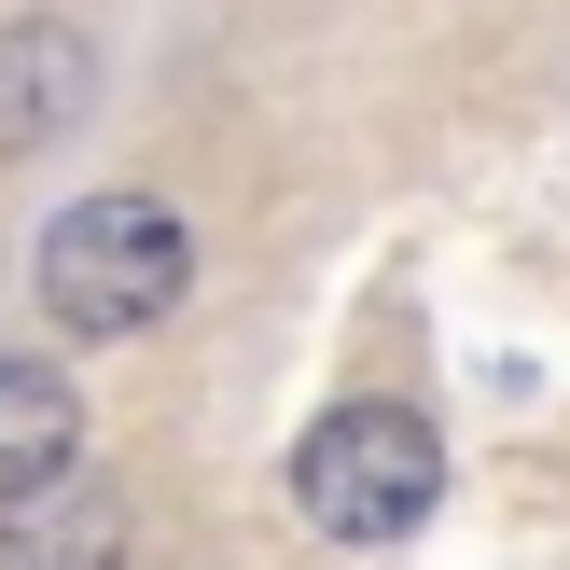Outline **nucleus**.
I'll use <instances>...</instances> for the list:
<instances>
[{
    "instance_id": "nucleus-2",
    "label": "nucleus",
    "mask_w": 570,
    "mask_h": 570,
    "mask_svg": "<svg viewBox=\"0 0 570 570\" xmlns=\"http://www.w3.org/2000/svg\"><path fill=\"white\" fill-rule=\"evenodd\" d=\"M432 488H445V445H432L417 404H334L321 432L293 445V501L334 543H404V529L432 515Z\"/></svg>"
},
{
    "instance_id": "nucleus-3",
    "label": "nucleus",
    "mask_w": 570,
    "mask_h": 570,
    "mask_svg": "<svg viewBox=\"0 0 570 570\" xmlns=\"http://www.w3.org/2000/svg\"><path fill=\"white\" fill-rule=\"evenodd\" d=\"M0 570H126V488L83 460L0 488Z\"/></svg>"
},
{
    "instance_id": "nucleus-4",
    "label": "nucleus",
    "mask_w": 570,
    "mask_h": 570,
    "mask_svg": "<svg viewBox=\"0 0 570 570\" xmlns=\"http://www.w3.org/2000/svg\"><path fill=\"white\" fill-rule=\"evenodd\" d=\"M83 83H98L83 28H56V14H14V28H0V154L56 139V126L83 111Z\"/></svg>"
},
{
    "instance_id": "nucleus-1",
    "label": "nucleus",
    "mask_w": 570,
    "mask_h": 570,
    "mask_svg": "<svg viewBox=\"0 0 570 570\" xmlns=\"http://www.w3.org/2000/svg\"><path fill=\"white\" fill-rule=\"evenodd\" d=\"M181 278H195V237L154 209V195H83V209H56V237H42L56 334H139V321L181 306Z\"/></svg>"
},
{
    "instance_id": "nucleus-5",
    "label": "nucleus",
    "mask_w": 570,
    "mask_h": 570,
    "mask_svg": "<svg viewBox=\"0 0 570 570\" xmlns=\"http://www.w3.org/2000/svg\"><path fill=\"white\" fill-rule=\"evenodd\" d=\"M83 460V404L56 362H0V488H28V473H70Z\"/></svg>"
}]
</instances>
